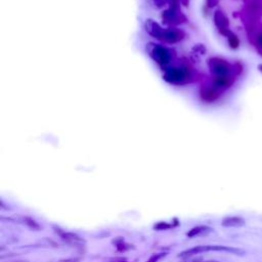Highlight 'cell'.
<instances>
[{"instance_id": "1", "label": "cell", "mask_w": 262, "mask_h": 262, "mask_svg": "<svg viewBox=\"0 0 262 262\" xmlns=\"http://www.w3.org/2000/svg\"><path fill=\"white\" fill-rule=\"evenodd\" d=\"M209 251H220V252H229L235 255H244L245 251L239 249V248H233V247H227V246H219V245H207V246H198L195 248H191L189 250H186L181 252L178 257L180 258H188L200 253L209 252Z\"/></svg>"}, {"instance_id": "2", "label": "cell", "mask_w": 262, "mask_h": 262, "mask_svg": "<svg viewBox=\"0 0 262 262\" xmlns=\"http://www.w3.org/2000/svg\"><path fill=\"white\" fill-rule=\"evenodd\" d=\"M55 232H56V234L59 236L60 239H62L64 242H66L67 244L71 245L72 247L81 249V248H83L84 245H85V241H84L81 237H79V236L76 235V234L68 233V232L62 231L60 229H56Z\"/></svg>"}, {"instance_id": "3", "label": "cell", "mask_w": 262, "mask_h": 262, "mask_svg": "<svg viewBox=\"0 0 262 262\" xmlns=\"http://www.w3.org/2000/svg\"><path fill=\"white\" fill-rule=\"evenodd\" d=\"M221 226L225 228H242L245 226V220L240 216H229L223 219Z\"/></svg>"}, {"instance_id": "4", "label": "cell", "mask_w": 262, "mask_h": 262, "mask_svg": "<svg viewBox=\"0 0 262 262\" xmlns=\"http://www.w3.org/2000/svg\"><path fill=\"white\" fill-rule=\"evenodd\" d=\"M211 232V229L208 228V227H204V226H201V227H196L194 229H192L188 234L187 236L189 238H195V237H198V236H201L203 234H207Z\"/></svg>"}, {"instance_id": "5", "label": "cell", "mask_w": 262, "mask_h": 262, "mask_svg": "<svg viewBox=\"0 0 262 262\" xmlns=\"http://www.w3.org/2000/svg\"><path fill=\"white\" fill-rule=\"evenodd\" d=\"M228 40H229V44L231 46V48L233 49H237L240 46V39L238 38V36L234 33H231L228 36Z\"/></svg>"}, {"instance_id": "6", "label": "cell", "mask_w": 262, "mask_h": 262, "mask_svg": "<svg viewBox=\"0 0 262 262\" xmlns=\"http://www.w3.org/2000/svg\"><path fill=\"white\" fill-rule=\"evenodd\" d=\"M23 221H24V224H26L29 228L33 229V230H38L39 229V226L35 223V221L29 217H24L23 218Z\"/></svg>"}, {"instance_id": "7", "label": "cell", "mask_w": 262, "mask_h": 262, "mask_svg": "<svg viewBox=\"0 0 262 262\" xmlns=\"http://www.w3.org/2000/svg\"><path fill=\"white\" fill-rule=\"evenodd\" d=\"M116 247L119 251H126L130 249V245H126L122 239H120V242H116Z\"/></svg>"}, {"instance_id": "8", "label": "cell", "mask_w": 262, "mask_h": 262, "mask_svg": "<svg viewBox=\"0 0 262 262\" xmlns=\"http://www.w3.org/2000/svg\"><path fill=\"white\" fill-rule=\"evenodd\" d=\"M254 45L257 47V50L262 53V31L258 33Z\"/></svg>"}, {"instance_id": "9", "label": "cell", "mask_w": 262, "mask_h": 262, "mask_svg": "<svg viewBox=\"0 0 262 262\" xmlns=\"http://www.w3.org/2000/svg\"><path fill=\"white\" fill-rule=\"evenodd\" d=\"M166 255H167L166 253H156V254H153L147 262H158L160 259H162Z\"/></svg>"}, {"instance_id": "10", "label": "cell", "mask_w": 262, "mask_h": 262, "mask_svg": "<svg viewBox=\"0 0 262 262\" xmlns=\"http://www.w3.org/2000/svg\"><path fill=\"white\" fill-rule=\"evenodd\" d=\"M171 228H173V226H172V225H169V224L163 223V221H162V223H159L158 225H156V226H155V230H157V231H164V230H169V229H171Z\"/></svg>"}, {"instance_id": "11", "label": "cell", "mask_w": 262, "mask_h": 262, "mask_svg": "<svg viewBox=\"0 0 262 262\" xmlns=\"http://www.w3.org/2000/svg\"><path fill=\"white\" fill-rule=\"evenodd\" d=\"M59 262H79L78 259H74V258H71V259H66V260H62Z\"/></svg>"}, {"instance_id": "12", "label": "cell", "mask_w": 262, "mask_h": 262, "mask_svg": "<svg viewBox=\"0 0 262 262\" xmlns=\"http://www.w3.org/2000/svg\"><path fill=\"white\" fill-rule=\"evenodd\" d=\"M258 70L262 73V64H260V65H258Z\"/></svg>"}, {"instance_id": "13", "label": "cell", "mask_w": 262, "mask_h": 262, "mask_svg": "<svg viewBox=\"0 0 262 262\" xmlns=\"http://www.w3.org/2000/svg\"><path fill=\"white\" fill-rule=\"evenodd\" d=\"M243 1H244L245 3H248V2H250V1H251V0H243Z\"/></svg>"}, {"instance_id": "14", "label": "cell", "mask_w": 262, "mask_h": 262, "mask_svg": "<svg viewBox=\"0 0 262 262\" xmlns=\"http://www.w3.org/2000/svg\"><path fill=\"white\" fill-rule=\"evenodd\" d=\"M205 262H218V261H215V260H209V261H205Z\"/></svg>"}, {"instance_id": "15", "label": "cell", "mask_w": 262, "mask_h": 262, "mask_svg": "<svg viewBox=\"0 0 262 262\" xmlns=\"http://www.w3.org/2000/svg\"><path fill=\"white\" fill-rule=\"evenodd\" d=\"M16 262H27V261H16Z\"/></svg>"}]
</instances>
